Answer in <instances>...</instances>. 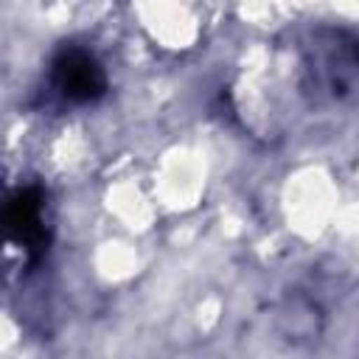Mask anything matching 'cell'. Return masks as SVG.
Wrapping results in <instances>:
<instances>
[{
    "mask_svg": "<svg viewBox=\"0 0 359 359\" xmlns=\"http://www.w3.org/2000/svg\"><path fill=\"white\" fill-rule=\"evenodd\" d=\"M50 84L70 104H93L107 93V73L90 50L67 45L50 62Z\"/></svg>",
    "mask_w": 359,
    "mask_h": 359,
    "instance_id": "obj_1",
    "label": "cell"
},
{
    "mask_svg": "<svg viewBox=\"0 0 359 359\" xmlns=\"http://www.w3.org/2000/svg\"><path fill=\"white\" fill-rule=\"evenodd\" d=\"M45 194L39 185L17 188L6 202V233L8 241L20 244L28 252V261L36 264L50 244L48 227H45Z\"/></svg>",
    "mask_w": 359,
    "mask_h": 359,
    "instance_id": "obj_2",
    "label": "cell"
}]
</instances>
